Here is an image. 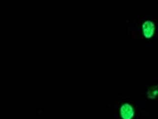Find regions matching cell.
Returning a JSON list of instances; mask_svg holds the SVG:
<instances>
[{"label":"cell","instance_id":"obj_2","mask_svg":"<svg viewBox=\"0 0 158 119\" xmlns=\"http://www.w3.org/2000/svg\"><path fill=\"white\" fill-rule=\"evenodd\" d=\"M143 31L144 36L147 37H150L152 36L154 30L153 23L151 21H147L143 24Z\"/></svg>","mask_w":158,"mask_h":119},{"label":"cell","instance_id":"obj_1","mask_svg":"<svg viewBox=\"0 0 158 119\" xmlns=\"http://www.w3.org/2000/svg\"><path fill=\"white\" fill-rule=\"evenodd\" d=\"M121 114L123 119H131L134 116V110L130 105L125 104L121 108Z\"/></svg>","mask_w":158,"mask_h":119}]
</instances>
